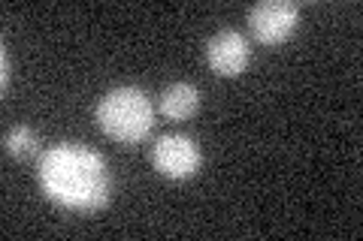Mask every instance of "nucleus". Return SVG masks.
<instances>
[{"mask_svg": "<svg viewBox=\"0 0 363 241\" xmlns=\"http://www.w3.org/2000/svg\"><path fill=\"white\" fill-rule=\"evenodd\" d=\"M0 61H4V76H0V88H9V54L6 52H0Z\"/></svg>", "mask_w": 363, "mask_h": 241, "instance_id": "8", "label": "nucleus"}, {"mask_svg": "<svg viewBox=\"0 0 363 241\" xmlns=\"http://www.w3.org/2000/svg\"><path fill=\"white\" fill-rule=\"evenodd\" d=\"M4 148H6V154H13V157H30V154H37V148H40V136L30 127H13L6 133Z\"/></svg>", "mask_w": 363, "mask_h": 241, "instance_id": "7", "label": "nucleus"}, {"mask_svg": "<svg viewBox=\"0 0 363 241\" xmlns=\"http://www.w3.org/2000/svg\"><path fill=\"white\" fill-rule=\"evenodd\" d=\"M97 124L112 142L140 145L155 127V106L140 88H116L97 102Z\"/></svg>", "mask_w": 363, "mask_h": 241, "instance_id": "2", "label": "nucleus"}, {"mask_svg": "<svg viewBox=\"0 0 363 241\" xmlns=\"http://www.w3.org/2000/svg\"><path fill=\"white\" fill-rule=\"evenodd\" d=\"M152 163L164 178L182 181V178H191L200 169L203 154L191 136L169 133V136H161L157 145L152 148Z\"/></svg>", "mask_w": 363, "mask_h": 241, "instance_id": "4", "label": "nucleus"}, {"mask_svg": "<svg viewBox=\"0 0 363 241\" xmlns=\"http://www.w3.org/2000/svg\"><path fill=\"white\" fill-rule=\"evenodd\" d=\"M252 61V42L240 30H218L206 42V64L215 76L233 78L240 76Z\"/></svg>", "mask_w": 363, "mask_h": 241, "instance_id": "5", "label": "nucleus"}, {"mask_svg": "<svg viewBox=\"0 0 363 241\" xmlns=\"http://www.w3.org/2000/svg\"><path fill=\"white\" fill-rule=\"evenodd\" d=\"M40 187L52 202L76 211H97L112 199V172L97 151L55 145L40 157Z\"/></svg>", "mask_w": 363, "mask_h": 241, "instance_id": "1", "label": "nucleus"}, {"mask_svg": "<svg viewBox=\"0 0 363 241\" xmlns=\"http://www.w3.org/2000/svg\"><path fill=\"white\" fill-rule=\"evenodd\" d=\"M300 21V6L291 0H264L248 9V30L255 33L257 42L279 45L285 42Z\"/></svg>", "mask_w": 363, "mask_h": 241, "instance_id": "3", "label": "nucleus"}, {"mask_svg": "<svg viewBox=\"0 0 363 241\" xmlns=\"http://www.w3.org/2000/svg\"><path fill=\"white\" fill-rule=\"evenodd\" d=\"M157 109H161V114L169 121H185L200 109V90L191 82H173L161 90Z\"/></svg>", "mask_w": 363, "mask_h": 241, "instance_id": "6", "label": "nucleus"}]
</instances>
